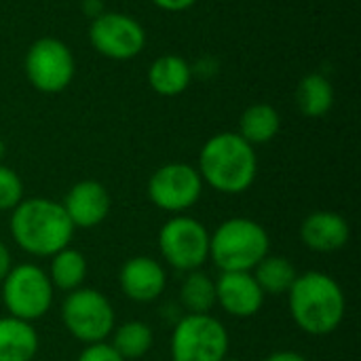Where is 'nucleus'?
<instances>
[{
  "label": "nucleus",
  "instance_id": "1",
  "mask_svg": "<svg viewBox=\"0 0 361 361\" xmlns=\"http://www.w3.org/2000/svg\"><path fill=\"white\" fill-rule=\"evenodd\" d=\"M11 235L23 252L51 258L70 245L74 226L61 203L34 197L11 212Z\"/></svg>",
  "mask_w": 361,
  "mask_h": 361
},
{
  "label": "nucleus",
  "instance_id": "2",
  "mask_svg": "<svg viewBox=\"0 0 361 361\" xmlns=\"http://www.w3.org/2000/svg\"><path fill=\"white\" fill-rule=\"evenodd\" d=\"M288 300L294 324L311 336L332 334L345 319L347 300L343 288L326 273L309 271L298 275Z\"/></svg>",
  "mask_w": 361,
  "mask_h": 361
},
{
  "label": "nucleus",
  "instance_id": "3",
  "mask_svg": "<svg viewBox=\"0 0 361 361\" xmlns=\"http://www.w3.org/2000/svg\"><path fill=\"white\" fill-rule=\"evenodd\" d=\"M199 173L218 192H245L258 173L256 150L239 133H216L201 148Z\"/></svg>",
  "mask_w": 361,
  "mask_h": 361
},
{
  "label": "nucleus",
  "instance_id": "4",
  "mask_svg": "<svg viewBox=\"0 0 361 361\" xmlns=\"http://www.w3.org/2000/svg\"><path fill=\"white\" fill-rule=\"evenodd\" d=\"M269 233L250 218H231L209 235V258L222 273H252L269 256Z\"/></svg>",
  "mask_w": 361,
  "mask_h": 361
},
{
  "label": "nucleus",
  "instance_id": "5",
  "mask_svg": "<svg viewBox=\"0 0 361 361\" xmlns=\"http://www.w3.org/2000/svg\"><path fill=\"white\" fill-rule=\"evenodd\" d=\"M53 283L36 264H19L2 281V300L11 317L34 322L47 315L53 305Z\"/></svg>",
  "mask_w": 361,
  "mask_h": 361
},
{
  "label": "nucleus",
  "instance_id": "6",
  "mask_svg": "<svg viewBox=\"0 0 361 361\" xmlns=\"http://www.w3.org/2000/svg\"><path fill=\"white\" fill-rule=\"evenodd\" d=\"M66 330L80 343H104L114 330V311L108 298L89 288H78L68 294L61 307Z\"/></svg>",
  "mask_w": 361,
  "mask_h": 361
},
{
  "label": "nucleus",
  "instance_id": "7",
  "mask_svg": "<svg viewBox=\"0 0 361 361\" xmlns=\"http://www.w3.org/2000/svg\"><path fill=\"white\" fill-rule=\"evenodd\" d=\"M228 332L212 315H186L171 334V361H224Z\"/></svg>",
  "mask_w": 361,
  "mask_h": 361
},
{
  "label": "nucleus",
  "instance_id": "8",
  "mask_svg": "<svg viewBox=\"0 0 361 361\" xmlns=\"http://www.w3.org/2000/svg\"><path fill=\"white\" fill-rule=\"evenodd\" d=\"M23 70L30 85L42 93H59L70 87L76 63L66 42L57 38H38L25 53Z\"/></svg>",
  "mask_w": 361,
  "mask_h": 361
},
{
  "label": "nucleus",
  "instance_id": "9",
  "mask_svg": "<svg viewBox=\"0 0 361 361\" xmlns=\"http://www.w3.org/2000/svg\"><path fill=\"white\" fill-rule=\"evenodd\" d=\"M159 250L173 269L199 271L209 258V233L199 220L176 216L161 228Z\"/></svg>",
  "mask_w": 361,
  "mask_h": 361
},
{
  "label": "nucleus",
  "instance_id": "10",
  "mask_svg": "<svg viewBox=\"0 0 361 361\" xmlns=\"http://www.w3.org/2000/svg\"><path fill=\"white\" fill-rule=\"evenodd\" d=\"M201 173L188 163H167L159 167L148 180L150 201L169 214H182L190 209L201 199Z\"/></svg>",
  "mask_w": 361,
  "mask_h": 361
},
{
  "label": "nucleus",
  "instance_id": "11",
  "mask_svg": "<svg viewBox=\"0 0 361 361\" xmlns=\"http://www.w3.org/2000/svg\"><path fill=\"white\" fill-rule=\"evenodd\" d=\"M89 40L93 49L108 59H133L146 44L142 23L125 13H102L91 21Z\"/></svg>",
  "mask_w": 361,
  "mask_h": 361
},
{
  "label": "nucleus",
  "instance_id": "12",
  "mask_svg": "<svg viewBox=\"0 0 361 361\" xmlns=\"http://www.w3.org/2000/svg\"><path fill=\"white\" fill-rule=\"evenodd\" d=\"M61 205L74 228H95L110 214V195L104 184L82 180L68 190Z\"/></svg>",
  "mask_w": 361,
  "mask_h": 361
},
{
  "label": "nucleus",
  "instance_id": "13",
  "mask_svg": "<svg viewBox=\"0 0 361 361\" xmlns=\"http://www.w3.org/2000/svg\"><path fill=\"white\" fill-rule=\"evenodd\" d=\"M216 305L233 317H254L262 305L264 294L252 273H222L216 281Z\"/></svg>",
  "mask_w": 361,
  "mask_h": 361
},
{
  "label": "nucleus",
  "instance_id": "14",
  "mask_svg": "<svg viewBox=\"0 0 361 361\" xmlns=\"http://www.w3.org/2000/svg\"><path fill=\"white\" fill-rule=\"evenodd\" d=\"M118 283L127 298L135 302H152L163 294L167 275L154 258L135 256L123 264Z\"/></svg>",
  "mask_w": 361,
  "mask_h": 361
},
{
  "label": "nucleus",
  "instance_id": "15",
  "mask_svg": "<svg viewBox=\"0 0 361 361\" xmlns=\"http://www.w3.org/2000/svg\"><path fill=\"white\" fill-rule=\"evenodd\" d=\"M349 222L336 212H313L300 224V239L313 252H338L349 243Z\"/></svg>",
  "mask_w": 361,
  "mask_h": 361
},
{
  "label": "nucleus",
  "instance_id": "16",
  "mask_svg": "<svg viewBox=\"0 0 361 361\" xmlns=\"http://www.w3.org/2000/svg\"><path fill=\"white\" fill-rule=\"evenodd\" d=\"M38 353V334L30 322L0 317V361H34Z\"/></svg>",
  "mask_w": 361,
  "mask_h": 361
},
{
  "label": "nucleus",
  "instance_id": "17",
  "mask_svg": "<svg viewBox=\"0 0 361 361\" xmlns=\"http://www.w3.org/2000/svg\"><path fill=\"white\" fill-rule=\"evenodd\" d=\"M190 80H192V68L180 55H163L154 59L148 70V82L152 91L165 97H173L186 91Z\"/></svg>",
  "mask_w": 361,
  "mask_h": 361
},
{
  "label": "nucleus",
  "instance_id": "18",
  "mask_svg": "<svg viewBox=\"0 0 361 361\" xmlns=\"http://www.w3.org/2000/svg\"><path fill=\"white\" fill-rule=\"evenodd\" d=\"M298 110L309 118H319L328 114L334 106V87L324 74H307L296 87Z\"/></svg>",
  "mask_w": 361,
  "mask_h": 361
},
{
  "label": "nucleus",
  "instance_id": "19",
  "mask_svg": "<svg viewBox=\"0 0 361 361\" xmlns=\"http://www.w3.org/2000/svg\"><path fill=\"white\" fill-rule=\"evenodd\" d=\"M281 127V116L277 112V108H273L271 104H254L250 106L241 118H239V135L256 146V144H267L271 142Z\"/></svg>",
  "mask_w": 361,
  "mask_h": 361
},
{
  "label": "nucleus",
  "instance_id": "20",
  "mask_svg": "<svg viewBox=\"0 0 361 361\" xmlns=\"http://www.w3.org/2000/svg\"><path fill=\"white\" fill-rule=\"evenodd\" d=\"M254 279L262 294L267 296H281L288 294L290 288L294 286L298 273L296 267L283 258V256H264L256 267H254Z\"/></svg>",
  "mask_w": 361,
  "mask_h": 361
},
{
  "label": "nucleus",
  "instance_id": "21",
  "mask_svg": "<svg viewBox=\"0 0 361 361\" xmlns=\"http://www.w3.org/2000/svg\"><path fill=\"white\" fill-rule=\"evenodd\" d=\"M85 277H87V258L78 250H72L68 245L55 256H51L49 279L53 288L63 292H74L82 286Z\"/></svg>",
  "mask_w": 361,
  "mask_h": 361
},
{
  "label": "nucleus",
  "instance_id": "22",
  "mask_svg": "<svg viewBox=\"0 0 361 361\" xmlns=\"http://www.w3.org/2000/svg\"><path fill=\"white\" fill-rule=\"evenodd\" d=\"M180 300L188 315H209L216 305V281L201 271H190L182 283Z\"/></svg>",
  "mask_w": 361,
  "mask_h": 361
},
{
  "label": "nucleus",
  "instance_id": "23",
  "mask_svg": "<svg viewBox=\"0 0 361 361\" xmlns=\"http://www.w3.org/2000/svg\"><path fill=\"white\" fill-rule=\"evenodd\" d=\"M154 343V334L148 324L144 322H127L116 328L112 347L123 360H137L144 357Z\"/></svg>",
  "mask_w": 361,
  "mask_h": 361
},
{
  "label": "nucleus",
  "instance_id": "24",
  "mask_svg": "<svg viewBox=\"0 0 361 361\" xmlns=\"http://www.w3.org/2000/svg\"><path fill=\"white\" fill-rule=\"evenodd\" d=\"M23 201L21 178L6 165L0 163V212H13Z\"/></svg>",
  "mask_w": 361,
  "mask_h": 361
},
{
  "label": "nucleus",
  "instance_id": "25",
  "mask_svg": "<svg viewBox=\"0 0 361 361\" xmlns=\"http://www.w3.org/2000/svg\"><path fill=\"white\" fill-rule=\"evenodd\" d=\"M76 361H125L112 345H106V343H95V345H87L85 351L78 355Z\"/></svg>",
  "mask_w": 361,
  "mask_h": 361
},
{
  "label": "nucleus",
  "instance_id": "26",
  "mask_svg": "<svg viewBox=\"0 0 361 361\" xmlns=\"http://www.w3.org/2000/svg\"><path fill=\"white\" fill-rule=\"evenodd\" d=\"M159 8H163V11H173V13H178V11H186V8H190L197 0H152Z\"/></svg>",
  "mask_w": 361,
  "mask_h": 361
},
{
  "label": "nucleus",
  "instance_id": "27",
  "mask_svg": "<svg viewBox=\"0 0 361 361\" xmlns=\"http://www.w3.org/2000/svg\"><path fill=\"white\" fill-rule=\"evenodd\" d=\"M11 269H13L11 252H8V247L0 241V283H2V281H4V277L11 273Z\"/></svg>",
  "mask_w": 361,
  "mask_h": 361
},
{
  "label": "nucleus",
  "instance_id": "28",
  "mask_svg": "<svg viewBox=\"0 0 361 361\" xmlns=\"http://www.w3.org/2000/svg\"><path fill=\"white\" fill-rule=\"evenodd\" d=\"M264 361H307V357L296 351H277V353H271Z\"/></svg>",
  "mask_w": 361,
  "mask_h": 361
},
{
  "label": "nucleus",
  "instance_id": "29",
  "mask_svg": "<svg viewBox=\"0 0 361 361\" xmlns=\"http://www.w3.org/2000/svg\"><path fill=\"white\" fill-rule=\"evenodd\" d=\"M4 152H6V146H4V140L0 137V163H2V159H4Z\"/></svg>",
  "mask_w": 361,
  "mask_h": 361
},
{
  "label": "nucleus",
  "instance_id": "30",
  "mask_svg": "<svg viewBox=\"0 0 361 361\" xmlns=\"http://www.w3.org/2000/svg\"><path fill=\"white\" fill-rule=\"evenodd\" d=\"M224 361H239V360H228V357H226V360H224Z\"/></svg>",
  "mask_w": 361,
  "mask_h": 361
}]
</instances>
